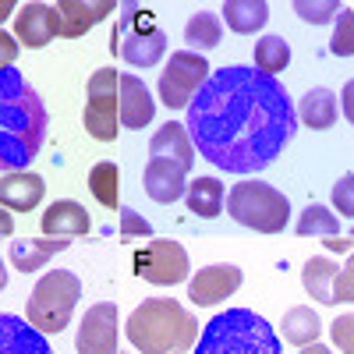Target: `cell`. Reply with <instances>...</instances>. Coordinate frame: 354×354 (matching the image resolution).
Returning <instances> with one entry per match:
<instances>
[{
	"label": "cell",
	"mask_w": 354,
	"mask_h": 354,
	"mask_svg": "<svg viewBox=\"0 0 354 354\" xmlns=\"http://www.w3.org/2000/svg\"><path fill=\"white\" fill-rule=\"evenodd\" d=\"M185 167L174 160H149L145 163V192H149L153 202L170 205L185 195Z\"/></svg>",
	"instance_id": "d6986e66"
},
{
	"label": "cell",
	"mask_w": 354,
	"mask_h": 354,
	"mask_svg": "<svg viewBox=\"0 0 354 354\" xmlns=\"http://www.w3.org/2000/svg\"><path fill=\"white\" fill-rule=\"evenodd\" d=\"M110 50L121 53L131 68H153L167 53V32L160 28L156 15L142 4H121V18L113 25Z\"/></svg>",
	"instance_id": "5b68a950"
},
{
	"label": "cell",
	"mask_w": 354,
	"mask_h": 354,
	"mask_svg": "<svg viewBox=\"0 0 354 354\" xmlns=\"http://www.w3.org/2000/svg\"><path fill=\"white\" fill-rule=\"evenodd\" d=\"M11 11H15V4H11V0H0V21H4Z\"/></svg>",
	"instance_id": "ab89813d"
},
{
	"label": "cell",
	"mask_w": 354,
	"mask_h": 354,
	"mask_svg": "<svg viewBox=\"0 0 354 354\" xmlns=\"http://www.w3.org/2000/svg\"><path fill=\"white\" fill-rule=\"evenodd\" d=\"M223 18H227L230 32L252 36V32H259V28L270 21V4H266V0H227Z\"/></svg>",
	"instance_id": "603a6c76"
},
{
	"label": "cell",
	"mask_w": 354,
	"mask_h": 354,
	"mask_svg": "<svg viewBox=\"0 0 354 354\" xmlns=\"http://www.w3.org/2000/svg\"><path fill=\"white\" fill-rule=\"evenodd\" d=\"M121 340V322H117V301H100L85 312L75 347L78 354H117Z\"/></svg>",
	"instance_id": "7c38bea8"
},
{
	"label": "cell",
	"mask_w": 354,
	"mask_h": 354,
	"mask_svg": "<svg viewBox=\"0 0 354 354\" xmlns=\"http://www.w3.org/2000/svg\"><path fill=\"white\" fill-rule=\"evenodd\" d=\"M287 64H290V46L283 36H262L255 43V71L277 78Z\"/></svg>",
	"instance_id": "83f0119b"
},
{
	"label": "cell",
	"mask_w": 354,
	"mask_h": 354,
	"mask_svg": "<svg viewBox=\"0 0 354 354\" xmlns=\"http://www.w3.org/2000/svg\"><path fill=\"white\" fill-rule=\"evenodd\" d=\"M205 78H209V61H205L202 53H192V50L170 53V64L160 75V100H163V106H170V110L188 106Z\"/></svg>",
	"instance_id": "9c48e42d"
},
{
	"label": "cell",
	"mask_w": 354,
	"mask_h": 354,
	"mask_svg": "<svg viewBox=\"0 0 354 354\" xmlns=\"http://www.w3.org/2000/svg\"><path fill=\"white\" fill-rule=\"evenodd\" d=\"M351 18H354V15L344 8V11H340V25H337V36H333V53H337V57H351V53H354V46H351Z\"/></svg>",
	"instance_id": "836d02e7"
},
{
	"label": "cell",
	"mask_w": 354,
	"mask_h": 354,
	"mask_svg": "<svg viewBox=\"0 0 354 354\" xmlns=\"http://www.w3.org/2000/svg\"><path fill=\"white\" fill-rule=\"evenodd\" d=\"M156 113V103L138 75H117V121L128 128H145Z\"/></svg>",
	"instance_id": "9a60e30c"
},
{
	"label": "cell",
	"mask_w": 354,
	"mask_h": 354,
	"mask_svg": "<svg viewBox=\"0 0 354 354\" xmlns=\"http://www.w3.org/2000/svg\"><path fill=\"white\" fill-rule=\"evenodd\" d=\"M195 354H283L277 330L252 308H227L198 333Z\"/></svg>",
	"instance_id": "277c9868"
},
{
	"label": "cell",
	"mask_w": 354,
	"mask_h": 354,
	"mask_svg": "<svg viewBox=\"0 0 354 354\" xmlns=\"http://www.w3.org/2000/svg\"><path fill=\"white\" fill-rule=\"evenodd\" d=\"M301 121L315 131H326L337 124V96L330 88H308L301 100Z\"/></svg>",
	"instance_id": "d4e9b609"
},
{
	"label": "cell",
	"mask_w": 354,
	"mask_h": 354,
	"mask_svg": "<svg viewBox=\"0 0 354 354\" xmlns=\"http://www.w3.org/2000/svg\"><path fill=\"white\" fill-rule=\"evenodd\" d=\"M351 330H354V315L351 312H344L337 322H333V340L340 344V351L344 354H354V344H351Z\"/></svg>",
	"instance_id": "e575fe53"
},
{
	"label": "cell",
	"mask_w": 354,
	"mask_h": 354,
	"mask_svg": "<svg viewBox=\"0 0 354 354\" xmlns=\"http://www.w3.org/2000/svg\"><path fill=\"white\" fill-rule=\"evenodd\" d=\"M294 230L301 234V238H312V234H322V238H337L340 234V220L326 209V205H308V209L298 216Z\"/></svg>",
	"instance_id": "f546056e"
},
{
	"label": "cell",
	"mask_w": 354,
	"mask_h": 354,
	"mask_svg": "<svg viewBox=\"0 0 354 354\" xmlns=\"http://www.w3.org/2000/svg\"><path fill=\"white\" fill-rule=\"evenodd\" d=\"M351 188H354V177L351 174H344L340 181H337V188H333V202H337V209H340V216H354V198H351Z\"/></svg>",
	"instance_id": "d6a6232c"
},
{
	"label": "cell",
	"mask_w": 354,
	"mask_h": 354,
	"mask_svg": "<svg viewBox=\"0 0 354 354\" xmlns=\"http://www.w3.org/2000/svg\"><path fill=\"white\" fill-rule=\"evenodd\" d=\"M153 227L145 216H138L135 209H121V238H149Z\"/></svg>",
	"instance_id": "1f68e13d"
},
{
	"label": "cell",
	"mask_w": 354,
	"mask_h": 354,
	"mask_svg": "<svg viewBox=\"0 0 354 354\" xmlns=\"http://www.w3.org/2000/svg\"><path fill=\"white\" fill-rule=\"evenodd\" d=\"M53 36H57L53 8L32 0V4H25V8L18 11V18H15V39H18V43H25L28 50H39V46H46Z\"/></svg>",
	"instance_id": "ac0fdd59"
},
{
	"label": "cell",
	"mask_w": 354,
	"mask_h": 354,
	"mask_svg": "<svg viewBox=\"0 0 354 354\" xmlns=\"http://www.w3.org/2000/svg\"><path fill=\"white\" fill-rule=\"evenodd\" d=\"M326 248H330V252H344V255H347V252H351V238H340V234H337V238H326Z\"/></svg>",
	"instance_id": "74e56055"
},
{
	"label": "cell",
	"mask_w": 354,
	"mask_h": 354,
	"mask_svg": "<svg viewBox=\"0 0 354 354\" xmlns=\"http://www.w3.org/2000/svg\"><path fill=\"white\" fill-rule=\"evenodd\" d=\"M50 113L28 78L15 68L0 71V170H25L43 149Z\"/></svg>",
	"instance_id": "7a4b0ae2"
},
{
	"label": "cell",
	"mask_w": 354,
	"mask_h": 354,
	"mask_svg": "<svg viewBox=\"0 0 354 354\" xmlns=\"http://www.w3.org/2000/svg\"><path fill=\"white\" fill-rule=\"evenodd\" d=\"M301 354H330V347H322V344H308V347H301Z\"/></svg>",
	"instance_id": "f35d334b"
},
{
	"label": "cell",
	"mask_w": 354,
	"mask_h": 354,
	"mask_svg": "<svg viewBox=\"0 0 354 354\" xmlns=\"http://www.w3.org/2000/svg\"><path fill=\"white\" fill-rule=\"evenodd\" d=\"M177 354H185V351H177Z\"/></svg>",
	"instance_id": "7bdbcfd3"
},
{
	"label": "cell",
	"mask_w": 354,
	"mask_h": 354,
	"mask_svg": "<svg viewBox=\"0 0 354 354\" xmlns=\"http://www.w3.org/2000/svg\"><path fill=\"white\" fill-rule=\"evenodd\" d=\"M113 15V0H57L53 18H57V36L64 39H78L85 36L96 21Z\"/></svg>",
	"instance_id": "4fadbf2b"
},
{
	"label": "cell",
	"mask_w": 354,
	"mask_h": 354,
	"mask_svg": "<svg viewBox=\"0 0 354 354\" xmlns=\"http://www.w3.org/2000/svg\"><path fill=\"white\" fill-rule=\"evenodd\" d=\"M351 93H354V88L347 85V88H344V113H347V117H351Z\"/></svg>",
	"instance_id": "60d3db41"
},
{
	"label": "cell",
	"mask_w": 354,
	"mask_h": 354,
	"mask_svg": "<svg viewBox=\"0 0 354 354\" xmlns=\"http://www.w3.org/2000/svg\"><path fill=\"white\" fill-rule=\"evenodd\" d=\"M131 262H135V273L142 280L156 283V287H177V283H185L188 273H192L188 252L177 241H170V238H156L149 245H142Z\"/></svg>",
	"instance_id": "ba28073f"
},
{
	"label": "cell",
	"mask_w": 354,
	"mask_h": 354,
	"mask_svg": "<svg viewBox=\"0 0 354 354\" xmlns=\"http://www.w3.org/2000/svg\"><path fill=\"white\" fill-rule=\"evenodd\" d=\"M227 216L259 234H280L290 220V202L266 181H241L227 192Z\"/></svg>",
	"instance_id": "8992f818"
},
{
	"label": "cell",
	"mask_w": 354,
	"mask_h": 354,
	"mask_svg": "<svg viewBox=\"0 0 354 354\" xmlns=\"http://www.w3.org/2000/svg\"><path fill=\"white\" fill-rule=\"evenodd\" d=\"M149 153H153V160H174V163H181L185 170H192V163H195V145H192L185 124H174V121L163 124L153 135Z\"/></svg>",
	"instance_id": "7402d4cb"
},
{
	"label": "cell",
	"mask_w": 354,
	"mask_h": 354,
	"mask_svg": "<svg viewBox=\"0 0 354 354\" xmlns=\"http://www.w3.org/2000/svg\"><path fill=\"white\" fill-rule=\"evenodd\" d=\"M85 131L96 142L117 138V71L100 68L88 78V103H85Z\"/></svg>",
	"instance_id": "30bf717a"
},
{
	"label": "cell",
	"mask_w": 354,
	"mask_h": 354,
	"mask_svg": "<svg viewBox=\"0 0 354 354\" xmlns=\"http://www.w3.org/2000/svg\"><path fill=\"white\" fill-rule=\"evenodd\" d=\"M220 39H223V25H220L216 15L198 11V15L188 18V25H185V43L192 46V53L213 50V46H220Z\"/></svg>",
	"instance_id": "4316f807"
},
{
	"label": "cell",
	"mask_w": 354,
	"mask_h": 354,
	"mask_svg": "<svg viewBox=\"0 0 354 354\" xmlns=\"http://www.w3.org/2000/svg\"><path fill=\"white\" fill-rule=\"evenodd\" d=\"M0 354H53L46 333L28 326V319L0 312Z\"/></svg>",
	"instance_id": "2e32d148"
},
{
	"label": "cell",
	"mask_w": 354,
	"mask_h": 354,
	"mask_svg": "<svg viewBox=\"0 0 354 354\" xmlns=\"http://www.w3.org/2000/svg\"><path fill=\"white\" fill-rule=\"evenodd\" d=\"M15 234V216L8 209H0V238H11Z\"/></svg>",
	"instance_id": "8d00e7d4"
},
{
	"label": "cell",
	"mask_w": 354,
	"mask_h": 354,
	"mask_svg": "<svg viewBox=\"0 0 354 354\" xmlns=\"http://www.w3.org/2000/svg\"><path fill=\"white\" fill-rule=\"evenodd\" d=\"M185 131L202 160L227 174L266 170L298 131L287 88L248 64L209 71L188 103Z\"/></svg>",
	"instance_id": "6da1fadb"
},
{
	"label": "cell",
	"mask_w": 354,
	"mask_h": 354,
	"mask_svg": "<svg viewBox=\"0 0 354 354\" xmlns=\"http://www.w3.org/2000/svg\"><path fill=\"white\" fill-rule=\"evenodd\" d=\"M78 298H82V280L71 270L46 273L28 294V326H36L39 333H61L71 322Z\"/></svg>",
	"instance_id": "52a82bcc"
},
{
	"label": "cell",
	"mask_w": 354,
	"mask_h": 354,
	"mask_svg": "<svg viewBox=\"0 0 354 354\" xmlns=\"http://www.w3.org/2000/svg\"><path fill=\"white\" fill-rule=\"evenodd\" d=\"M46 195V185L39 174H28V170H15L0 177V205H8L15 213H28L36 209Z\"/></svg>",
	"instance_id": "e0dca14e"
},
{
	"label": "cell",
	"mask_w": 354,
	"mask_h": 354,
	"mask_svg": "<svg viewBox=\"0 0 354 354\" xmlns=\"http://www.w3.org/2000/svg\"><path fill=\"white\" fill-rule=\"evenodd\" d=\"M43 234L46 238H78V234H88V213L82 209L78 202L71 198H61V202H53L50 209L43 213Z\"/></svg>",
	"instance_id": "ffe728a7"
},
{
	"label": "cell",
	"mask_w": 354,
	"mask_h": 354,
	"mask_svg": "<svg viewBox=\"0 0 354 354\" xmlns=\"http://www.w3.org/2000/svg\"><path fill=\"white\" fill-rule=\"evenodd\" d=\"M305 290L312 294V301L319 305H347L354 298V270L351 266H340L333 259H308L305 273H301Z\"/></svg>",
	"instance_id": "8fae6325"
},
{
	"label": "cell",
	"mask_w": 354,
	"mask_h": 354,
	"mask_svg": "<svg viewBox=\"0 0 354 354\" xmlns=\"http://www.w3.org/2000/svg\"><path fill=\"white\" fill-rule=\"evenodd\" d=\"M294 11H298L305 21H312V25H322V21H330L333 15H340V4H308V0H298V4H294Z\"/></svg>",
	"instance_id": "4dcf8cb0"
},
{
	"label": "cell",
	"mask_w": 354,
	"mask_h": 354,
	"mask_svg": "<svg viewBox=\"0 0 354 354\" xmlns=\"http://www.w3.org/2000/svg\"><path fill=\"white\" fill-rule=\"evenodd\" d=\"M283 340L287 344H294V347H308V344H315L319 340V333H322V322H319V315L308 308V305H298V308H290L287 315H283Z\"/></svg>",
	"instance_id": "484cf974"
},
{
	"label": "cell",
	"mask_w": 354,
	"mask_h": 354,
	"mask_svg": "<svg viewBox=\"0 0 354 354\" xmlns=\"http://www.w3.org/2000/svg\"><path fill=\"white\" fill-rule=\"evenodd\" d=\"M8 287V270H4V259H0V290Z\"/></svg>",
	"instance_id": "b9f144b4"
},
{
	"label": "cell",
	"mask_w": 354,
	"mask_h": 354,
	"mask_svg": "<svg viewBox=\"0 0 354 354\" xmlns=\"http://www.w3.org/2000/svg\"><path fill=\"white\" fill-rule=\"evenodd\" d=\"M241 287V270L238 266H205L188 280V298L195 305H220L234 290Z\"/></svg>",
	"instance_id": "5bb4252c"
},
{
	"label": "cell",
	"mask_w": 354,
	"mask_h": 354,
	"mask_svg": "<svg viewBox=\"0 0 354 354\" xmlns=\"http://www.w3.org/2000/svg\"><path fill=\"white\" fill-rule=\"evenodd\" d=\"M124 330L142 354H177L198 340V319L174 298H149L131 312Z\"/></svg>",
	"instance_id": "3957f363"
},
{
	"label": "cell",
	"mask_w": 354,
	"mask_h": 354,
	"mask_svg": "<svg viewBox=\"0 0 354 354\" xmlns=\"http://www.w3.org/2000/svg\"><path fill=\"white\" fill-rule=\"evenodd\" d=\"M185 198H188V209L195 216H205V220H213L223 213V185L216 181V177H195L192 185H185Z\"/></svg>",
	"instance_id": "cb8c5ba5"
},
{
	"label": "cell",
	"mask_w": 354,
	"mask_h": 354,
	"mask_svg": "<svg viewBox=\"0 0 354 354\" xmlns=\"http://www.w3.org/2000/svg\"><path fill=\"white\" fill-rule=\"evenodd\" d=\"M64 248H68L64 238H21V241L11 245V262H15L18 273L28 277V273H39L43 266Z\"/></svg>",
	"instance_id": "44dd1931"
},
{
	"label": "cell",
	"mask_w": 354,
	"mask_h": 354,
	"mask_svg": "<svg viewBox=\"0 0 354 354\" xmlns=\"http://www.w3.org/2000/svg\"><path fill=\"white\" fill-rule=\"evenodd\" d=\"M15 61H18V43H15V36L0 32V71L11 68Z\"/></svg>",
	"instance_id": "d590c367"
},
{
	"label": "cell",
	"mask_w": 354,
	"mask_h": 354,
	"mask_svg": "<svg viewBox=\"0 0 354 354\" xmlns=\"http://www.w3.org/2000/svg\"><path fill=\"white\" fill-rule=\"evenodd\" d=\"M121 174H117V163H96L88 170V188H93L96 202L113 209V205H121Z\"/></svg>",
	"instance_id": "f1b7e54d"
}]
</instances>
